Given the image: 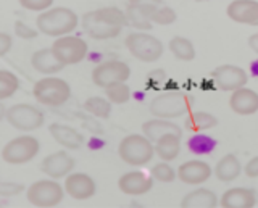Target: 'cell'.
Here are the masks:
<instances>
[{"instance_id": "1", "label": "cell", "mask_w": 258, "mask_h": 208, "mask_svg": "<svg viewBox=\"0 0 258 208\" xmlns=\"http://www.w3.org/2000/svg\"><path fill=\"white\" fill-rule=\"evenodd\" d=\"M126 25V13L118 7H103V9L91 10L81 18V26L84 33L94 41L115 39Z\"/></svg>"}, {"instance_id": "2", "label": "cell", "mask_w": 258, "mask_h": 208, "mask_svg": "<svg viewBox=\"0 0 258 208\" xmlns=\"http://www.w3.org/2000/svg\"><path fill=\"white\" fill-rule=\"evenodd\" d=\"M78 15L67 7H52L50 10L39 13L36 18V28L39 33L56 39L70 36L73 31L78 29Z\"/></svg>"}, {"instance_id": "3", "label": "cell", "mask_w": 258, "mask_h": 208, "mask_svg": "<svg viewBox=\"0 0 258 208\" xmlns=\"http://www.w3.org/2000/svg\"><path fill=\"white\" fill-rule=\"evenodd\" d=\"M194 97L181 91H166L163 94L153 97L149 110L155 118L161 119H169L173 118H182L192 113V105H194Z\"/></svg>"}, {"instance_id": "4", "label": "cell", "mask_w": 258, "mask_h": 208, "mask_svg": "<svg viewBox=\"0 0 258 208\" xmlns=\"http://www.w3.org/2000/svg\"><path fill=\"white\" fill-rule=\"evenodd\" d=\"M32 95L36 102L48 108H56L64 105L71 97V86L61 78L45 76L34 83L32 86Z\"/></svg>"}, {"instance_id": "5", "label": "cell", "mask_w": 258, "mask_h": 208, "mask_svg": "<svg viewBox=\"0 0 258 208\" xmlns=\"http://www.w3.org/2000/svg\"><path fill=\"white\" fill-rule=\"evenodd\" d=\"M118 155L126 165L144 166L155 157V146L144 134H129L121 139L118 146Z\"/></svg>"}, {"instance_id": "6", "label": "cell", "mask_w": 258, "mask_h": 208, "mask_svg": "<svg viewBox=\"0 0 258 208\" xmlns=\"http://www.w3.org/2000/svg\"><path fill=\"white\" fill-rule=\"evenodd\" d=\"M26 198L36 208H56L64 198V187L55 179H39L26 189Z\"/></svg>"}, {"instance_id": "7", "label": "cell", "mask_w": 258, "mask_h": 208, "mask_svg": "<svg viewBox=\"0 0 258 208\" xmlns=\"http://www.w3.org/2000/svg\"><path fill=\"white\" fill-rule=\"evenodd\" d=\"M124 45L134 58L144 63H153L163 55V42L149 33H131L124 39Z\"/></svg>"}, {"instance_id": "8", "label": "cell", "mask_w": 258, "mask_h": 208, "mask_svg": "<svg viewBox=\"0 0 258 208\" xmlns=\"http://www.w3.org/2000/svg\"><path fill=\"white\" fill-rule=\"evenodd\" d=\"M40 152V142L34 135L23 134L8 141L2 149V160L8 165H24L34 160Z\"/></svg>"}, {"instance_id": "9", "label": "cell", "mask_w": 258, "mask_h": 208, "mask_svg": "<svg viewBox=\"0 0 258 208\" xmlns=\"http://www.w3.org/2000/svg\"><path fill=\"white\" fill-rule=\"evenodd\" d=\"M5 119L12 127L24 132L39 129L45 121L42 111L29 103H16V105L7 108Z\"/></svg>"}, {"instance_id": "10", "label": "cell", "mask_w": 258, "mask_h": 208, "mask_svg": "<svg viewBox=\"0 0 258 208\" xmlns=\"http://www.w3.org/2000/svg\"><path fill=\"white\" fill-rule=\"evenodd\" d=\"M129 76H131V68H129L127 63L121 60L102 61L92 70V83L102 87V89L126 83Z\"/></svg>"}, {"instance_id": "11", "label": "cell", "mask_w": 258, "mask_h": 208, "mask_svg": "<svg viewBox=\"0 0 258 208\" xmlns=\"http://www.w3.org/2000/svg\"><path fill=\"white\" fill-rule=\"evenodd\" d=\"M52 50L58 57V60L63 63L64 66L76 65L81 63L89 53V45L84 39L78 36H63L58 37L52 44Z\"/></svg>"}, {"instance_id": "12", "label": "cell", "mask_w": 258, "mask_h": 208, "mask_svg": "<svg viewBox=\"0 0 258 208\" xmlns=\"http://www.w3.org/2000/svg\"><path fill=\"white\" fill-rule=\"evenodd\" d=\"M213 81L221 91L234 92L237 89L245 87L248 83V75L244 68L236 65H221L216 70H213Z\"/></svg>"}, {"instance_id": "13", "label": "cell", "mask_w": 258, "mask_h": 208, "mask_svg": "<svg viewBox=\"0 0 258 208\" xmlns=\"http://www.w3.org/2000/svg\"><path fill=\"white\" fill-rule=\"evenodd\" d=\"M76 160L71 155H68L64 150L55 152V154L47 155L42 163H40V170L44 174H47L50 179H61L68 178L71 173H75Z\"/></svg>"}, {"instance_id": "14", "label": "cell", "mask_w": 258, "mask_h": 208, "mask_svg": "<svg viewBox=\"0 0 258 208\" xmlns=\"http://www.w3.org/2000/svg\"><path fill=\"white\" fill-rule=\"evenodd\" d=\"M213 170L204 160H189L177 168V179L189 186H200L210 179Z\"/></svg>"}, {"instance_id": "15", "label": "cell", "mask_w": 258, "mask_h": 208, "mask_svg": "<svg viewBox=\"0 0 258 208\" xmlns=\"http://www.w3.org/2000/svg\"><path fill=\"white\" fill-rule=\"evenodd\" d=\"M95 181L87 173H71L64 178V192L75 200H89L95 195Z\"/></svg>"}, {"instance_id": "16", "label": "cell", "mask_w": 258, "mask_h": 208, "mask_svg": "<svg viewBox=\"0 0 258 208\" xmlns=\"http://www.w3.org/2000/svg\"><path fill=\"white\" fill-rule=\"evenodd\" d=\"M228 18L239 25H258V0H232L226 9Z\"/></svg>"}, {"instance_id": "17", "label": "cell", "mask_w": 258, "mask_h": 208, "mask_svg": "<svg viewBox=\"0 0 258 208\" xmlns=\"http://www.w3.org/2000/svg\"><path fill=\"white\" fill-rule=\"evenodd\" d=\"M153 187V181L142 171H127L118 179V189L124 195H144Z\"/></svg>"}, {"instance_id": "18", "label": "cell", "mask_w": 258, "mask_h": 208, "mask_svg": "<svg viewBox=\"0 0 258 208\" xmlns=\"http://www.w3.org/2000/svg\"><path fill=\"white\" fill-rule=\"evenodd\" d=\"M229 108L236 115L248 116L258 111V92L250 89V87H242L231 92L229 97Z\"/></svg>"}, {"instance_id": "19", "label": "cell", "mask_w": 258, "mask_h": 208, "mask_svg": "<svg viewBox=\"0 0 258 208\" xmlns=\"http://www.w3.org/2000/svg\"><path fill=\"white\" fill-rule=\"evenodd\" d=\"M48 132H50L52 139L56 144H60L61 147L68 150H78L83 147V144H84V135L68 124L52 123L48 126Z\"/></svg>"}, {"instance_id": "20", "label": "cell", "mask_w": 258, "mask_h": 208, "mask_svg": "<svg viewBox=\"0 0 258 208\" xmlns=\"http://www.w3.org/2000/svg\"><path fill=\"white\" fill-rule=\"evenodd\" d=\"M256 192L248 187H231L220 198V206L224 208H255Z\"/></svg>"}, {"instance_id": "21", "label": "cell", "mask_w": 258, "mask_h": 208, "mask_svg": "<svg viewBox=\"0 0 258 208\" xmlns=\"http://www.w3.org/2000/svg\"><path fill=\"white\" fill-rule=\"evenodd\" d=\"M31 65L34 66L36 71H39V73H42L45 76H53L56 73H60V71L64 68V65L52 50V47H48V49H40L32 53Z\"/></svg>"}, {"instance_id": "22", "label": "cell", "mask_w": 258, "mask_h": 208, "mask_svg": "<svg viewBox=\"0 0 258 208\" xmlns=\"http://www.w3.org/2000/svg\"><path fill=\"white\" fill-rule=\"evenodd\" d=\"M157 9H158L157 5H127V9L124 12L127 25H131L133 28H137L141 31L152 29L153 26L152 17Z\"/></svg>"}, {"instance_id": "23", "label": "cell", "mask_w": 258, "mask_h": 208, "mask_svg": "<svg viewBox=\"0 0 258 208\" xmlns=\"http://www.w3.org/2000/svg\"><path fill=\"white\" fill-rule=\"evenodd\" d=\"M220 198L213 190L199 187L187 192L181 200V208H216Z\"/></svg>"}, {"instance_id": "24", "label": "cell", "mask_w": 258, "mask_h": 208, "mask_svg": "<svg viewBox=\"0 0 258 208\" xmlns=\"http://www.w3.org/2000/svg\"><path fill=\"white\" fill-rule=\"evenodd\" d=\"M142 134L145 137H149L152 142H157L158 139H161L163 135H168V134L182 135V131L179 126L173 121H169V119L153 118L142 124Z\"/></svg>"}, {"instance_id": "25", "label": "cell", "mask_w": 258, "mask_h": 208, "mask_svg": "<svg viewBox=\"0 0 258 208\" xmlns=\"http://www.w3.org/2000/svg\"><path fill=\"white\" fill-rule=\"evenodd\" d=\"M244 171V168H242L239 158L232 154H228L224 155L223 158L218 160V163L215 166V176L218 181L221 182H231L234 179H237V176Z\"/></svg>"}, {"instance_id": "26", "label": "cell", "mask_w": 258, "mask_h": 208, "mask_svg": "<svg viewBox=\"0 0 258 208\" xmlns=\"http://www.w3.org/2000/svg\"><path fill=\"white\" fill-rule=\"evenodd\" d=\"M155 154L161 162H173L181 154V135L168 134L155 142Z\"/></svg>"}, {"instance_id": "27", "label": "cell", "mask_w": 258, "mask_h": 208, "mask_svg": "<svg viewBox=\"0 0 258 208\" xmlns=\"http://www.w3.org/2000/svg\"><path fill=\"white\" fill-rule=\"evenodd\" d=\"M218 124V119L215 115L207 113V111H192L184 119V126L187 131H192L194 134L208 131Z\"/></svg>"}, {"instance_id": "28", "label": "cell", "mask_w": 258, "mask_h": 208, "mask_svg": "<svg viewBox=\"0 0 258 208\" xmlns=\"http://www.w3.org/2000/svg\"><path fill=\"white\" fill-rule=\"evenodd\" d=\"M169 52H171L177 60L181 61H192L196 58V47L192 41L182 36H174L168 44Z\"/></svg>"}, {"instance_id": "29", "label": "cell", "mask_w": 258, "mask_h": 208, "mask_svg": "<svg viewBox=\"0 0 258 208\" xmlns=\"http://www.w3.org/2000/svg\"><path fill=\"white\" fill-rule=\"evenodd\" d=\"M111 105L113 103L107 97H99V95H94V97H89L84 102V108L89 111L91 115L97 118H103L107 119L111 113Z\"/></svg>"}, {"instance_id": "30", "label": "cell", "mask_w": 258, "mask_h": 208, "mask_svg": "<svg viewBox=\"0 0 258 208\" xmlns=\"http://www.w3.org/2000/svg\"><path fill=\"white\" fill-rule=\"evenodd\" d=\"M20 89V79L8 70H0V100L13 97Z\"/></svg>"}, {"instance_id": "31", "label": "cell", "mask_w": 258, "mask_h": 208, "mask_svg": "<svg viewBox=\"0 0 258 208\" xmlns=\"http://www.w3.org/2000/svg\"><path fill=\"white\" fill-rule=\"evenodd\" d=\"M187 147H189V150L192 152V154L205 155V154H210V152L216 147V141L213 137H210V135H207V134L197 132L187 141Z\"/></svg>"}, {"instance_id": "32", "label": "cell", "mask_w": 258, "mask_h": 208, "mask_svg": "<svg viewBox=\"0 0 258 208\" xmlns=\"http://www.w3.org/2000/svg\"><path fill=\"white\" fill-rule=\"evenodd\" d=\"M105 97H107L113 105H124L131 100V87L126 83L110 86L105 89Z\"/></svg>"}, {"instance_id": "33", "label": "cell", "mask_w": 258, "mask_h": 208, "mask_svg": "<svg viewBox=\"0 0 258 208\" xmlns=\"http://www.w3.org/2000/svg\"><path fill=\"white\" fill-rule=\"evenodd\" d=\"M150 176L152 179H155L158 182H165V184H169L173 182L176 178H177V171L174 170V168L166 163V162H160L157 163L155 166H152L150 170Z\"/></svg>"}, {"instance_id": "34", "label": "cell", "mask_w": 258, "mask_h": 208, "mask_svg": "<svg viewBox=\"0 0 258 208\" xmlns=\"http://www.w3.org/2000/svg\"><path fill=\"white\" fill-rule=\"evenodd\" d=\"M176 18H177V15L171 7H158L152 17V23L160 26H168V25H173Z\"/></svg>"}, {"instance_id": "35", "label": "cell", "mask_w": 258, "mask_h": 208, "mask_svg": "<svg viewBox=\"0 0 258 208\" xmlns=\"http://www.w3.org/2000/svg\"><path fill=\"white\" fill-rule=\"evenodd\" d=\"M18 2L24 10L37 12V13H44L47 10H50L53 5V0H18Z\"/></svg>"}, {"instance_id": "36", "label": "cell", "mask_w": 258, "mask_h": 208, "mask_svg": "<svg viewBox=\"0 0 258 208\" xmlns=\"http://www.w3.org/2000/svg\"><path fill=\"white\" fill-rule=\"evenodd\" d=\"M15 34L16 37L23 39V41H32V39H36L39 36V31L37 28H31L29 25H26V23H23V21H16Z\"/></svg>"}, {"instance_id": "37", "label": "cell", "mask_w": 258, "mask_h": 208, "mask_svg": "<svg viewBox=\"0 0 258 208\" xmlns=\"http://www.w3.org/2000/svg\"><path fill=\"white\" fill-rule=\"evenodd\" d=\"M24 189L26 187H24L23 184L5 181V182L0 184V195L2 197H15V195H20Z\"/></svg>"}, {"instance_id": "38", "label": "cell", "mask_w": 258, "mask_h": 208, "mask_svg": "<svg viewBox=\"0 0 258 208\" xmlns=\"http://www.w3.org/2000/svg\"><path fill=\"white\" fill-rule=\"evenodd\" d=\"M12 47H13V37L7 33H0V57H5L12 50Z\"/></svg>"}, {"instance_id": "39", "label": "cell", "mask_w": 258, "mask_h": 208, "mask_svg": "<svg viewBox=\"0 0 258 208\" xmlns=\"http://www.w3.org/2000/svg\"><path fill=\"white\" fill-rule=\"evenodd\" d=\"M244 173L247 178H258V155L252 157L244 166Z\"/></svg>"}, {"instance_id": "40", "label": "cell", "mask_w": 258, "mask_h": 208, "mask_svg": "<svg viewBox=\"0 0 258 208\" xmlns=\"http://www.w3.org/2000/svg\"><path fill=\"white\" fill-rule=\"evenodd\" d=\"M163 0H127V5H157L161 7Z\"/></svg>"}, {"instance_id": "41", "label": "cell", "mask_w": 258, "mask_h": 208, "mask_svg": "<svg viewBox=\"0 0 258 208\" xmlns=\"http://www.w3.org/2000/svg\"><path fill=\"white\" fill-rule=\"evenodd\" d=\"M248 47L258 55V33H255L248 37Z\"/></svg>"}, {"instance_id": "42", "label": "cell", "mask_w": 258, "mask_h": 208, "mask_svg": "<svg viewBox=\"0 0 258 208\" xmlns=\"http://www.w3.org/2000/svg\"><path fill=\"white\" fill-rule=\"evenodd\" d=\"M189 2H207V0H189Z\"/></svg>"}, {"instance_id": "43", "label": "cell", "mask_w": 258, "mask_h": 208, "mask_svg": "<svg viewBox=\"0 0 258 208\" xmlns=\"http://www.w3.org/2000/svg\"><path fill=\"white\" fill-rule=\"evenodd\" d=\"M216 208H224V206H216Z\"/></svg>"}, {"instance_id": "44", "label": "cell", "mask_w": 258, "mask_h": 208, "mask_svg": "<svg viewBox=\"0 0 258 208\" xmlns=\"http://www.w3.org/2000/svg\"><path fill=\"white\" fill-rule=\"evenodd\" d=\"M255 28H258V25H256V26H255Z\"/></svg>"}, {"instance_id": "45", "label": "cell", "mask_w": 258, "mask_h": 208, "mask_svg": "<svg viewBox=\"0 0 258 208\" xmlns=\"http://www.w3.org/2000/svg\"><path fill=\"white\" fill-rule=\"evenodd\" d=\"M34 208H36V206H34Z\"/></svg>"}]
</instances>
